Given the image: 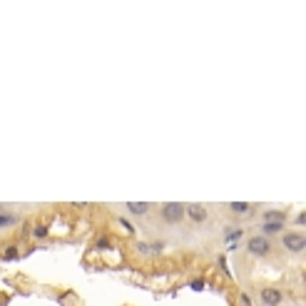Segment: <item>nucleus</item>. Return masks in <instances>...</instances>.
Wrapping results in <instances>:
<instances>
[{
  "mask_svg": "<svg viewBox=\"0 0 306 306\" xmlns=\"http://www.w3.org/2000/svg\"><path fill=\"white\" fill-rule=\"evenodd\" d=\"M284 232V222H261L259 224V234L261 237H274V234H281Z\"/></svg>",
  "mask_w": 306,
  "mask_h": 306,
  "instance_id": "423d86ee",
  "label": "nucleus"
},
{
  "mask_svg": "<svg viewBox=\"0 0 306 306\" xmlns=\"http://www.w3.org/2000/svg\"><path fill=\"white\" fill-rule=\"evenodd\" d=\"M246 251L254 256V259H269L272 251H274V242L269 237H261V234H254L246 239Z\"/></svg>",
  "mask_w": 306,
  "mask_h": 306,
  "instance_id": "f257e3e1",
  "label": "nucleus"
},
{
  "mask_svg": "<svg viewBox=\"0 0 306 306\" xmlns=\"http://www.w3.org/2000/svg\"><path fill=\"white\" fill-rule=\"evenodd\" d=\"M159 219L169 227H177L184 222V204L182 202H164L159 207Z\"/></svg>",
  "mask_w": 306,
  "mask_h": 306,
  "instance_id": "f03ea898",
  "label": "nucleus"
},
{
  "mask_svg": "<svg viewBox=\"0 0 306 306\" xmlns=\"http://www.w3.org/2000/svg\"><path fill=\"white\" fill-rule=\"evenodd\" d=\"M239 306H254V301H251V296H249L246 291H242V294H239Z\"/></svg>",
  "mask_w": 306,
  "mask_h": 306,
  "instance_id": "4468645a",
  "label": "nucleus"
},
{
  "mask_svg": "<svg viewBox=\"0 0 306 306\" xmlns=\"http://www.w3.org/2000/svg\"><path fill=\"white\" fill-rule=\"evenodd\" d=\"M184 216H187L192 224H204V222L209 219V212H207L202 204L192 202V204H184Z\"/></svg>",
  "mask_w": 306,
  "mask_h": 306,
  "instance_id": "39448f33",
  "label": "nucleus"
},
{
  "mask_svg": "<svg viewBox=\"0 0 306 306\" xmlns=\"http://www.w3.org/2000/svg\"><path fill=\"white\" fill-rule=\"evenodd\" d=\"M3 259H18V249L15 246H8L5 254H3Z\"/></svg>",
  "mask_w": 306,
  "mask_h": 306,
  "instance_id": "2eb2a0df",
  "label": "nucleus"
},
{
  "mask_svg": "<svg viewBox=\"0 0 306 306\" xmlns=\"http://www.w3.org/2000/svg\"><path fill=\"white\" fill-rule=\"evenodd\" d=\"M281 246L291 254H301L306 249V237L301 232H281Z\"/></svg>",
  "mask_w": 306,
  "mask_h": 306,
  "instance_id": "7ed1b4c3",
  "label": "nucleus"
},
{
  "mask_svg": "<svg viewBox=\"0 0 306 306\" xmlns=\"http://www.w3.org/2000/svg\"><path fill=\"white\" fill-rule=\"evenodd\" d=\"M117 222H120V227H122L124 232H129V234L135 232V227H132V222H129V219H124V216H117Z\"/></svg>",
  "mask_w": 306,
  "mask_h": 306,
  "instance_id": "ddd939ff",
  "label": "nucleus"
},
{
  "mask_svg": "<svg viewBox=\"0 0 306 306\" xmlns=\"http://www.w3.org/2000/svg\"><path fill=\"white\" fill-rule=\"evenodd\" d=\"M229 209H232L234 214H249L254 207H251L249 202H232V204H229Z\"/></svg>",
  "mask_w": 306,
  "mask_h": 306,
  "instance_id": "9d476101",
  "label": "nucleus"
},
{
  "mask_svg": "<svg viewBox=\"0 0 306 306\" xmlns=\"http://www.w3.org/2000/svg\"><path fill=\"white\" fill-rule=\"evenodd\" d=\"M294 224H296V227L306 224V212H299V214H296V219H294Z\"/></svg>",
  "mask_w": 306,
  "mask_h": 306,
  "instance_id": "f3484780",
  "label": "nucleus"
},
{
  "mask_svg": "<svg viewBox=\"0 0 306 306\" xmlns=\"http://www.w3.org/2000/svg\"><path fill=\"white\" fill-rule=\"evenodd\" d=\"M137 251H140V254H150V242H140V244H137Z\"/></svg>",
  "mask_w": 306,
  "mask_h": 306,
  "instance_id": "dca6fc26",
  "label": "nucleus"
},
{
  "mask_svg": "<svg viewBox=\"0 0 306 306\" xmlns=\"http://www.w3.org/2000/svg\"><path fill=\"white\" fill-rule=\"evenodd\" d=\"M286 219L289 214L284 209H264V214H261V222H284L286 224Z\"/></svg>",
  "mask_w": 306,
  "mask_h": 306,
  "instance_id": "1a4fd4ad",
  "label": "nucleus"
},
{
  "mask_svg": "<svg viewBox=\"0 0 306 306\" xmlns=\"http://www.w3.org/2000/svg\"><path fill=\"white\" fill-rule=\"evenodd\" d=\"M45 237H48V224H42V222L35 224V229H32V239H35V242H42Z\"/></svg>",
  "mask_w": 306,
  "mask_h": 306,
  "instance_id": "9b49d317",
  "label": "nucleus"
},
{
  "mask_svg": "<svg viewBox=\"0 0 306 306\" xmlns=\"http://www.w3.org/2000/svg\"><path fill=\"white\" fill-rule=\"evenodd\" d=\"M192 289H194V291H202V289H204V284H202L199 279H194V281H192Z\"/></svg>",
  "mask_w": 306,
  "mask_h": 306,
  "instance_id": "a211bd4d",
  "label": "nucleus"
},
{
  "mask_svg": "<svg viewBox=\"0 0 306 306\" xmlns=\"http://www.w3.org/2000/svg\"><path fill=\"white\" fill-rule=\"evenodd\" d=\"M164 249H167L164 239H154V242H150V254H162Z\"/></svg>",
  "mask_w": 306,
  "mask_h": 306,
  "instance_id": "f8f14e48",
  "label": "nucleus"
},
{
  "mask_svg": "<svg viewBox=\"0 0 306 306\" xmlns=\"http://www.w3.org/2000/svg\"><path fill=\"white\" fill-rule=\"evenodd\" d=\"M259 304L261 306H281L284 304V291L276 286H261L259 289Z\"/></svg>",
  "mask_w": 306,
  "mask_h": 306,
  "instance_id": "20e7f679",
  "label": "nucleus"
},
{
  "mask_svg": "<svg viewBox=\"0 0 306 306\" xmlns=\"http://www.w3.org/2000/svg\"><path fill=\"white\" fill-rule=\"evenodd\" d=\"M124 209H127L129 214H135V216H145V214L152 212V204H150V202H127Z\"/></svg>",
  "mask_w": 306,
  "mask_h": 306,
  "instance_id": "0eeeda50",
  "label": "nucleus"
},
{
  "mask_svg": "<svg viewBox=\"0 0 306 306\" xmlns=\"http://www.w3.org/2000/svg\"><path fill=\"white\" fill-rule=\"evenodd\" d=\"M18 222H20V214H15V212H0V229H13V227H18Z\"/></svg>",
  "mask_w": 306,
  "mask_h": 306,
  "instance_id": "6e6552de",
  "label": "nucleus"
}]
</instances>
